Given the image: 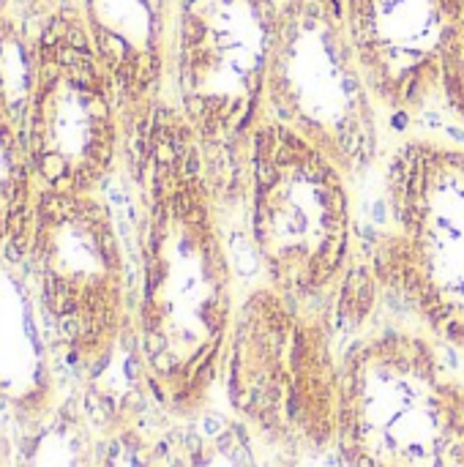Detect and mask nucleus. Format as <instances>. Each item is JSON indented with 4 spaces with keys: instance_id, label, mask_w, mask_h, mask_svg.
Masks as SVG:
<instances>
[{
    "instance_id": "1",
    "label": "nucleus",
    "mask_w": 464,
    "mask_h": 467,
    "mask_svg": "<svg viewBox=\"0 0 464 467\" xmlns=\"http://www.w3.org/2000/svg\"><path fill=\"white\" fill-rule=\"evenodd\" d=\"M139 189V279L131 337L139 378L172 419H191L222 380L235 323L232 265L200 142L164 99L126 142Z\"/></svg>"
},
{
    "instance_id": "2",
    "label": "nucleus",
    "mask_w": 464,
    "mask_h": 467,
    "mask_svg": "<svg viewBox=\"0 0 464 467\" xmlns=\"http://www.w3.org/2000/svg\"><path fill=\"white\" fill-rule=\"evenodd\" d=\"M279 0H172L170 101L194 131L213 197L246 194L249 140L265 118Z\"/></svg>"
},
{
    "instance_id": "3",
    "label": "nucleus",
    "mask_w": 464,
    "mask_h": 467,
    "mask_svg": "<svg viewBox=\"0 0 464 467\" xmlns=\"http://www.w3.org/2000/svg\"><path fill=\"white\" fill-rule=\"evenodd\" d=\"M334 446L347 467H464V380L427 334L358 339L339 364Z\"/></svg>"
},
{
    "instance_id": "4",
    "label": "nucleus",
    "mask_w": 464,
    "mask_h": 467,
    "mask_svg": "<svg viewBox=\"0 0 464 467\" xmlns=\"http://www.w3.org/2000/svg\"><path fill=\"white\" fill-rule=\"evenodd\" d=\"M350 175L317 145L273 118L249 140L246 208L257 260L271 287L314 301L336 290L353 260Z\"/></svg>"
},
{
    "instance_id": "5",
    "label": "nucleus",
    "mask_w": 464,
    "mask_h": 467,
    "mask_svg": "<svg viewBox=\"0 0 464 467\" xmlns=\"http://www.w3.org/2000/svg\"><path fill=\"white\" fill-rule=\"evenodd\" d=\"M339 364L331 320L271 285L235 312L222 383L235 419L284 449L336 443Z\"/></svg>"
},
{
    "instance_id": "6",
    "label": "nucleus",
    "mask_w": 464,
    "mask_h": 467,
    "mask_svg": "<svg viewBox=\"0 0 464 467\" xmlns=\"http://www.w3.org/2000/svg\"><path fill=\"white\" fill-rule=\"evenodd\" d=\"M386 208L366 268L435 339L464 350V148L402 142L386 161Z\"/></svg>"
},
{
    "instance_id": "7",
    "label": "nucleus",
    "mask_w": 464,
    "mask_h": 467,
    "mask_svg": "<svg viewBox=\"0 0 464 467\" xmlns=\"http://www.w3.org/2000/svg\"><path fill=\"white\" fill-rule=\"evenodd\" d=\"M25 137L41 192L96 194L126 153L115 88L77 0H57L27 36Z\"/></svg>"
},
{
    "instance_id": "8",
    "label": "nucleus",
    "mask_w": 464,
    "mask_h": 467,
    "mask_svg": "<svg viewBox=\"0 0 464 467\" xmlns=\"http://www.w3.org/2000/svg\"><path fill=\"white\" fill-rule=\"evenodd\" d=\"M27 265L52 348L71 369L101 372L131 326L126 254L101 192H41Z\"/></svg>"
},
{
    "instance_id": "9",
    "label": "nucleus",
    "mask_w": 464,
    "mask_h": 467,
    "mask_svg": "<svg viewBox=\"0 0 464 467\" xmlns=\"http://www.w3.org/2000/svg\"><path fill=\"white\" fill-rule=\"evenodd\" d=\"M265 115L306 137L353 181L375 167L377 99L353 49L345 0H282Z\"/></svg>"
},
{
    "instance_id": "10",
    "label": "nucleus",
    "mask_w": 464,
    "mask_h": 467,
    "mask_svg": "<svg viewBox=\"0 0 464 467\" xmlns=\"http://www.w3.org/2000/svg\"><path fill=\"white\" fill-rule=\"evenodd\" d=\"M464 0H345L364 77L380 107L416 112L443 93V68Z\"/></svg>"
},
{
    "instance_id": "11",
    "label": "nucleus",
    "mask_w": 464,
    "mask_h": 467,
    "mask_svg": "<svg viewBox=\"0 0 464 467\" xmlns=\"http://www.w3.org/2000/svg\"><path fill=\"white\" fill-rule=\"evenodd\" d=\"M77 5L115 88L129 142L170 99L172 0H77Z\"/></svg>"
},
{
    "instance_id": "12",
    "label": "nucleus",
    "mask_w": 464,
    "mask_h": 467,
    "mask_svg": "<svg viewBox=\"0 0 464 467\" xmlns=\"http://www.w3.org/2000/svg\"><path fill=\"white\" fill-rule=\"evenodd\" d=\"M16 27L0 30V263H27L33 219L38 205V181L30 167L25 137V79L14 85L11 49Z\"/></svg>"
},
{
    "instance_id": "13",
    "label": "nucleus",
    "mask_w": 464,
    "mask_h": 467,
    "mask_svg": "<svg viewBox=\"0 0 464 467\" xmlns=\"http://www.w3.org/2000/svg\"><path fill=\"white\" fill-rule=\"evenodd\" d=\"M443 96L451 104V109L459 115V120L464 123V16L449 57H446V68H443Z\"/></svg>"
},
{
    "instance_id": "14",
    "label": "nucleus",
    "mask_w": 464,
    "mask_h": 467,
    "mask_svg": "<svg viewBox=\"0 0 464 467\" xmlns=\"http://www.w3.org/2000/svg\"><path fill=\"white\" fill-rule=\"evenodd\" d=\"M27 8L25 0H0V30L3 27H16V8Z\"/></svg>"
},
{
    "instance_id": "15",
    "label": "nucleus",
    "mask_w": 464,
    "mask_h": 467,
    "mask_svg": "<svg viewBox=\"0 0 464 467\" xmlns=\"http://www.w3.org/2000/svg\"><path fill=\"white\" fill-rule=\"evenodd\" d=\"M52 3H57V0H25V5H27V11L33 14V19H36L41 11H46Z\"/></svg>"
},
{
    "instance_id": "16",
    "label": "nucleus",
    "mask_w": 464,
    "mask_h": 467,
    "mask_svg": "<svg viewBox=\"0 0 464 467\" xmlns=\"http://www.w3.org/2000/svg\"><path fill=\"white\" fill-rule=\"evenodd\" d=\"M0 467H5V462H3V457H0Z\"/></svg>"
},
{
    "instance_id": "17",
    "label": "nucleus",
    "mask_w": 464,
    "mask_h": 467,
    "mask_svg": "<svg viewBox=\"0 0 464 467\" xmlns=\"http://www.w3.org/2000/svg\"><path fill=\"white\" fill-rule=\"evenodd\" d=\"M279 3H282V0H279Z\"/></svg>"
}]
</instances>
